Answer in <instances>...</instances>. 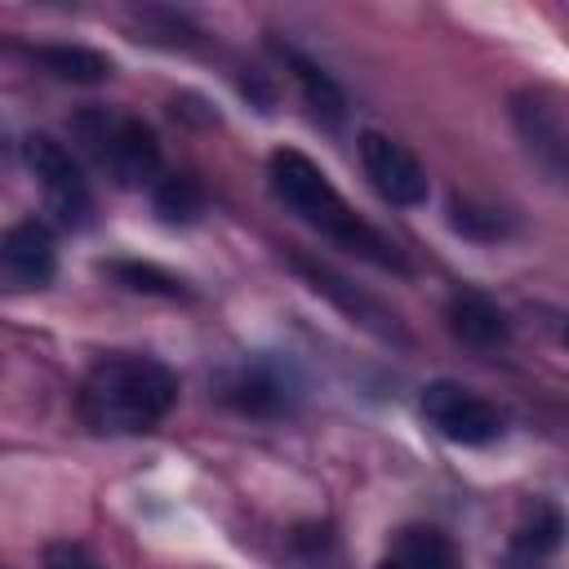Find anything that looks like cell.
<instances>
[{"instance_id": "obj_6", "label": "cell", "mask_w": 569, "mask_h": 569, "mask_svg": "<svg viewBox=\"0 0 569 569\" xmlns=\"http://www.w3.org/2000/svg\"><path fill=\"white\" fill-rule=\"evenodd\" d=\"M360 164H365V173L382 200H391L400 209H413L427 200V169L418 164V156L405 142H396L378 129H365L360 133Z\"/></svg>"}, {"instance_id": "obj_12", "label": "cell", "mask_w": 569, "mask_h": 569, "mask_svg": "<svg viewBox=\"0 0 569 569\" xmlns=\"http://www.w3.org/2000/svg\"><path fill=\"white\" fill-rule=\"evenodd\" d=\"M293 267H298V271H302V276H307V280H311V284H316L320 293H329V298H333V302H338V307H342L347 316H356L360 325H369V329H378L382 338H405L391 311H382V307H378L373 298H365V293H356V289H351V284H347L342 276H333L329 267H316V262H307V258H293Z\"/></svg>"}, {"instance_id": "obj_18", "label": "cell", "mask_w": 569, "mask_h": 569, "mask_svg": "<svg viewBox=\"0 0 569 569\" xmlns=\"http://www.w3.org/2000/svg\"><path fill=\"white\" fill-rule=\"evenodd\" d=\"M453 227L467 231V236H480V240H489V236L502 231V222H498L489 209H476V204H467V200H453Z\"/></svg>"}, {"instance_id": "obj_7", "label": "cell", "mask_w": 569, "mask_h": 569, "mask_svg": "<svg viewBox=\"0 0 569 569\" xmlns=\"http://www.w3.org/2000/svg\"><path fill=\"white\" fill-rule=\"evenodd\" d=\"M58 271V249L44 222L27 218L0 236V293L44 289Z\"/></svg>"}, {"instance_id": "obj_1", "label": "cell", "mask_w": 569, "mask_h": 569, "mask_svg": "<svg viewBox=\"0 0 569 569\" xmlns=\"http://www.w3.org/2000/svg\"><path fill=\"white\" fill-rule=\"evenodd\" d=\"M267 178H271L276 200H280L289 213H298L307 227H316V231L329 236L333 244H342V249H351V253H360V258H369V262H378V267L405 271V258L396 253V244H391L387 236H378V231L338 196V187L329 182V173H325L311 156H302L298 147H276L271 160H267Z\"/></svg>"}, {"instance_id": "obj_16", "label": "cell", "mask_w": 569, "mask_h": 569, "mask_svg": "<svg viewBox=\"0 0 569 569\" xmlns=\"http://www.w3.org/2000/svg\"><path fill=\"white\" fill-rule=\"evenodd\" d=\"M156 213L164 222H196L204 213V187L191 173H169L156 182Z\"/></svg>"}, {"instance_id": "obj_9", "label": "cell", "mask_w": 569, "mask_h": 569, "mask_svg": "<svg viewBox=\"0 0 569 569\" xmlns=\"http://www.w3.org/2000/svg\"><path fill=\"white\" fill-rule=\"evenodd\" d=\"M218 396H222L231 409L249 413V418L284 413V409H289V400H293L289 378H284L280 369H271V365H240V369H231V373L222 378Z\"/></svg>"}, {"instance_id": "obj_4", "label": "cell", "mask_w": 569, "mask_h": 569, "mask_svg": "<svg viewBox=\"0 0 569 569\" xmlns=\"http://www.w3.org/2000/svg\"><path fill=\"white\" fill-rule=\"evenodd\" d=\"M22 156H27V169L36 173V182L44 191L49 213L67 231H84L93 222V187H89L84 169L76 164V156L49 133H31L22 142Z\"/></svg>"}, {"instance_id": "obj_17", "label": "cell", "mask_w": 569, "mask_h": 569, "mask_svg": "<svg viewBox=\"0 0 569 569\" xmlns=\"http://www.w3.org/2000/svg\"><path fill=\"white\" fill-rule=\"evenodd\" d=\"M560 529H565V520H560L556 507H533V525H525V529L516 533V551L542 556V551H551V547L560 542Z\"/></svg>"}, {"instance_id": "obj_5", "label": "cell", "mask_w": 569, "mask_h": 569, "mask_svg": "<svg viewBox=\"0 0 569 569\" xmlns=\"http://www.w3.org/2000/svg\"><path fill=\"white\" fill-rule=\"evenodd\" d=\"M418 405H422V418L453 445L476 449V445H493L502 436V413L489 400H480L476 391H467L462 382H445V378L427 382Z\"/></svg>"}, {"instance_id": "obj_13", "label": "cell", "mask_w": 569, "mask_h": 569, "mask_svg": "<svg viewBox=\"0 0 569 569\" xmlns=\"http://www.w3.org/2000/svg\"><path fill=\"white\" fill-rule=\"evenodd\" d=\"M31 62L71 84H98L111 76V58H102L98 49H84V44H40V49H31Z\"/></svg>"}, {"instance_id": "obj_8", "label": "cell", "mask_w": 569, "mask_h": 569, "mask_svg": "<svg viewBox=\"0 0 569 569\" xmlns=\"http://www.w3.org/2000/svg\"><path fill=\"white\" fill-rule=\"evenodd\" d=\"M520 138L529 142V151H538L547 160L551 173L565 169V98L556 89H525L511 107Z\"/></svg>"}, {"instance_id": "obj_15", "label": "cell", "mask_w": 569, "mask_h": 569, "mask_svg": "<svg viewBox=\"0 0 569 569\" xmlns=\"http://www.w3.org/2000/svg\"><path fill=\"white\" fill-rule=\"evenodd\" d=\"M102 276H111L120 289H129V293H160V298H182L187 293V284L173 276V271H164V267H156V262H138V258H116V262H102Z\"/></svg>"}, {"instance_id": "obj_10", "label": "cell", "mask_w": 569, "mask_h": 569, "mask_svg": "<svg viewBox=\"0 0 569 569\" xmlns=\"http://www.w3.org/2000/svg\"><path fill=\"white\" fill-rule=\"evenodd\" d=\"M445 325H449V333H453L462 347H471V351H493V347H502L507 333H511L502 307L489 302V298L476 293V289L449 293V302H445Z\"/></svg>"}, {"instance_id": "obj_19", "label": "cell", "mask_w": 569, "mask_h": 569, "mask_svg": "<svg viewBox=\"0 0 569 569\" xmlns=\"http://www.w3.org/2000/svg\"><path fill=\"white\" fill-rule=\"evenodd\" d=\"M44 569H98V565L89 560L84 547H76V542H53V547L44 551Z\"/></svg>"}, {"instance_id": "obj_3", "label": "cell", "mask_w": 569, "mask_h": 569, "mask_svg": "<svg viewBox=\"0 0 569 569\" xmlns=\"http://www.w3.org/2000/svg\"><path fill=\"white\" fill-rule=\"evenodd\" d=\"M76 138L84 142V151L120 182V187H142L160 173V142L151 133V124H142L138 116H120V111H80L76 116Z\"/></svg>"}, {"instance_id": "obj_11", "label": "cell", "mask_w": 569, "mask_h": 569, "mask_svg": "<svg viewBox=\"0 0 569 569\" xmlns=\"http://www.w3.org/2000/svg\"><path fill=\"white\" fill-rule=\"evenodd\" d=\"M378 569H462V551L436 525H405L391 538Z\"/></svg>"}, {"instance_id": "obj_14", "label": "cell", "mask_w": 569, "mask_h": 569, "mask_svg": "<svg viewBox=\"0 0 569 569\" xmlns=\"http://www.w3.org/2000/svg\"><path fill=\"white\" fill-rule=\"evenodd\" d=\"M284 62L293 67V80L302 84V102L311 107V116H316L325 129H338L342 116H347V98H342V89H338L316 62H307V58L293 53V49H284Z\"/></svg>"}, {"instance_id": "obj_2", "label": "cell", "mask_w": 569, "mask_h": 569, "mask_svg": "<svg viewBox=\"0 0 569 569\" xmlns=\"http://www.w3.org/2000/svg\"><path fill=\"white\" fill-rule=\"evenodd\" d=\"M178 378L151 356H102L80 387V418L102 436H138L169 418Z\"/></svg>"}]
</instances>
